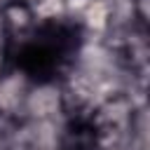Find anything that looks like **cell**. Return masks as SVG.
Listing matches in <instances>:
<instances>
[{
  "instance_id": "obj_1",
  "label": "cell",
  "mask_w": 150,
  "mask_h": 150,
  "mask_svg": "<svg viewBox=\"0 0 150 150\" xmlns=\"http://www.w3.org/2000/svg\"><path fill=\"white\" fill-rule=\"evenodd\" d=\"M0 68H2V59H0Z\"/></svg>"
}]
</instances>
